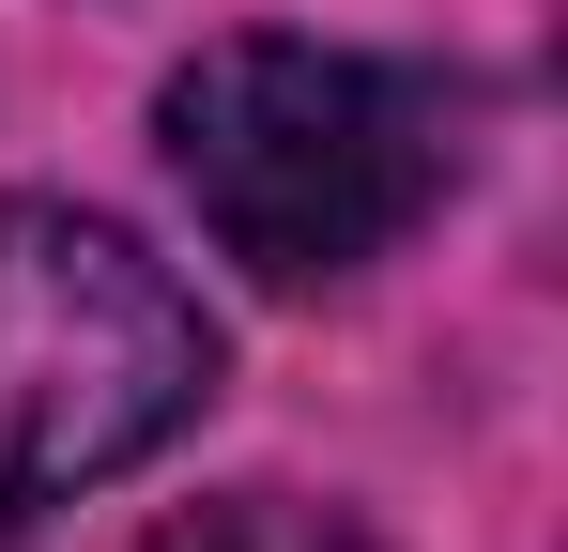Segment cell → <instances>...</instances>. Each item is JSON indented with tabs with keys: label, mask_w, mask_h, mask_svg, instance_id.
<instances>
[{
	"label": "cell",
	"mask_w": 568,
	"mask_h": 552,
	"mask_svg": "<svg viewBox=\"0 0 568 552\" xmlns=\"http://www.w3.org/2000/svg\"><path fill=\"white\" fill-rule=\"evenodd\" d=\"M154 552H384V538H369V522H338V507H292V491H231V507L170 522Z\"/></svg>",
	"instance_id": "3957f363"
},
{
	"label": "cell",
	"mask_w": 568,
	"mask_h": 552,
	"mask_svg": "<svg viewBox=\"0 0 568 552\" xmlns=\"http://www.w3.org/2000/svg\"><path fill=\"white\" fill-rule=\"evenodd\" d=\"M154 139H170V184L200 200V231L262 292L369 276L430 215V184H446V108L399 78V62L307 47V31L200 47L185 78L154 92Z\"/></svg>",
	"instance_id": "6da1fadb"
},
{
	"label": "cell",
	"mask_w": 568,
	"mask_h": 552,
	"mask_svg": "<svg viewBox=\"0 0 568 552\" xmlns=\"http://www.w3.org/2000/svg\"><path fill=\"white\" fill-rule=\"evenodd\" d=\"M215 399V323L139 231L0 200V522L154 460Z\"/></svg>",
	"instance_id": "7a4b0ae2"
}]
</instances>
